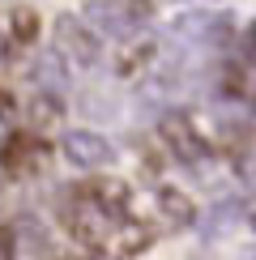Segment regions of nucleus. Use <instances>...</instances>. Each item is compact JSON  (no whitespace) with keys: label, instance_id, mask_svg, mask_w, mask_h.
<instances>
[{"label":"nucleus","instance_id":"1","mask_svg":"<svg viewBox=\"0 0 256 260\" xmlns=\"http://www.w3.org/2000/svg\"><path fill=\"white\" fill-rule=\"evenodd\" d=\"M158 141H163V154L171 162H179L184 171L192 175H213V158H218V149H213V141L197 128L188 111H179V107H167L163 115H158Z\"/></svg>","mask_w":256,"mask_h":260},{"label":"nucleus","instance_id":"2","mask_svg":"<svg viewBox=\"0 0 256 260\" xmlns=\"http://www.w3.org/2000/svg\"><path fill=\"white\" fill-rule=\"evenodd\" d=\"M81 17L99 30L103 39L133 43L154 26V0H85Z\"/></svg>","mask_w":256,"mask_h":260},{"label":"nucleus","instance_id":"3","mask_svg":"<svg viewBox=\"0 0 256 260\" xmlns=\"http://www.w3.org/2000/svg\"><path fill=\"white\" fill-rule=\"evenodd\" d=\"M60 226L69 231V239H73V243L90 247V252L107 247V243H111V235L120 231V226L107 218L99 205H90V201H85L77 188H69V192L60 197Z\"/></svg>","mask_w":256,"mask_h":260},{"label":"nucleus","instance_id":"4","mask_svg":"<svg viewBox=\"0 0 256 260\" xmlns=\"http://www.w3.org/2000/svg\"><path fill=\"white\" fill-rule=\"evenodd\" d=\"M51 167V145L39 133H9L0 145V171L9 179H39Z\"/></svg>","mask_w":256,"mask_h":260},{"label":"nucleus","instance_id":"5","mask_svg":"<svg viewBox=\"0 0 256 260\" xmlns=\"http://www.w3.org/2000/svg\"><path fill=\"white\" fill-rule=\"evenodd\" d=\"M51 35H56V47L64 51V60L77 64V69H94L103 60V35L81 13H60Z\"/></svg>","mask_w":256,"mask_h":260},{"label":"nucleus","instance_id":"6","mask_svg":"<svg viewBox=\"0 0 256 260\" xmlns=\"http://www.w3.org/2000/svg\"><path fill=\"white\" fill-rule=\"evenodd\" d=\"M60 154L81 171H99V167H111L120 158V149L111 145V137H103L99 128H64L60 137Z\"/></svg>","mask_w":256,"mask_h":260},{"label":"nucleus","instance_id":"7","mask_svg":"<svg viewBox=\"0 0 256 260\" xmlns=\"http://www.w3.org/2000/svg\"><path fill=\"white\" fill-rule=\"evenodd\" d=\"M73 188H77L90 205H99L115 226L133 222V188H128L124 179H115V175H90V179H77Z\"/></svg>","mask_w":256,"mask_h":260},{"label":"nucleus","instance_id":"8","mask_svg":"<svg viewBox=\"0 0 256 260\" xmlns=\"http://www.w3.org/2000/svg\"><path fill=\"white\" fill-rule=\"evenodd\" d=\"M154 205H158V218H163L167 231H188V226L201 222V209L188 192H179L175 183H158L154 188Z\"/></svg>","mask_w":256,"mask_h":260},{"label":"nucleus","instance_id":"9","mask_svg":"<svg viewBox=\"0 0 256 260\" xmlns=\"http://www.w3.org/2000/svg\"><path fill=\"white\" fill-rule=\"evenodd\" d=\"M30 81H35V90H47V94H69V60H64V51L60 47H43L35 60H30Z\"/></svg>","mask_w":256,"mask_h":260},{"label":"nucleus","instance_id":"10","mask_svg":"<svg viewBox=\"0 0 256 260\" xmlns=\"http://www.w3.org/2000/svg\"><path fill=\"white\" fill-rule=\"evenodd\" d=\"M158 51L163 47H158L154 39H145V35L133 39V43H124V51L115 56V77H145V69L158 60Z\"/></svg>","mask_w":256,"mask_h":260},{"label":"nucleus","instance_id":"11","mask_svg":"<svg viewBox=\"0 0 256 260\" xmlns=\"http://www.w3.org/2000/svg\"><path fill=\"white\" fill-rule=\"evenodd\" d=\"M60 111H64V99L60 94H47V90H30V103H26V115H30V128H51L60 124Z\"/></svg>","mask_w":256,"mask_h":260},{"label":"nucleus","instance_id":"12","mask_svg":"<svg viewBox=\"0 0 256 260\" xmlns=\"http://www.w3.org/2000/svg\"><path fill=\"white\" fill-rule=\"evenodd\" d=\"M149 243H154V231H149L145 222H137V218H133V222H124L120 231L111 235V247H115V256H141Z\"/></svg>","mask_w":256,"mask_h":260},{"label":"nucleus","instance_id":"13","mask_svg":"<svg viewBox=\"0 0 256 260\" xmlns=\"http://www.w3.org/2000/svg\"><path fill=\"white\" fill-rule=\"evenodd\" d=\"M239 213H243V205L239 201H218L213 205L209 213H201V235H205V239H218V235H227L235 222H239Z\"/></svg>","mask_w":256,"mask_h":260},{"label":"nucleus","instance_id":"14","mask_svg":"<svg viewBox=\"0 0 256 260\" xmlns=\"http://www.w3.org/2000/svg\"><path fill=\"white\" fill-rule=\"evenodd\" d=\"M35 39H39V17H35V9L17 5L13 13H9V43H13V47H30Z\"/></svg>","mask_w":256,"mask_h":260},{"label":"nucleus","instance_id":"15","mask_svg":"<svg viewBox=\"0 0 256 260\" xmlns=\"http://www.w3.org/2000/svg\"><path fill=\"white\" fill-rule=\"evenodd\" d=\"M81 115H103V120H111L115 111H120V103H115V94H107V90H81Z\"/></svg>","mask_w":256,"mask_h":260},{"label":"nucleus","instance_id":"16","mask_svg":"<svg viewBox=\"0 0 256 260\" xmlns=\"http://www.w3.org/2000/svg\"><path fill=\"white\" fill-rule=\"evenodd\" d=\"M0 260H17V239H13V231H5V226H0Z\"/></svg>","mask_w":256,"mask_h":260},{"label":"nucleus","instance_id":"17","mask_svg":"<svg viewBox=\"0 0 256 260\" xmlns=\"http://www.w3.org/2000/svg\"><path fill=\"white\" fill-rule=\"evenodd\" d=\"M13 115H17V103H13V94L0 85V120H13Z\"/></svg>","mask_w":256,"mask_h":260},{"label":"nucleus","instance_id":"18","mask_svg":"<svg viewBox=\"0 0 256 260\" xmlns=\"http://www.w3.org/2000/svg\"><path fill=\"white\" fill-rule=\"evenodd\" d=\"M243 47H248V56L256 60V21H252V26H248V35H243Z\"/></svg>","mask_w":256,"mask_h":260},{"label":"nucleus","instance_id":"19","mask_svg":"<svg viewBox=\"0 0 256 260\" xmlns=\"http://www.w3.org/2000/svg\"><path fill=\"white\" fill-rule=\"evenodd\" d=\"M5 137H9V133H5V120H0V145H5Z\"/></svg>","mask_w":256,"mask_h":260},{"label":"nucleus","instance_id":"20","mask_svg":"<svg viewBox=\"0 0 256 260\" xmlns=\"http://www.w3.org/2000/svg\"><path fill=\"white\" fill-rule=\"evenodd\" d=\"M51 260H81V256H51Z\"/></svg>","mask_w":256,"mask_h":260},{"label":"nucleus","instance_id":"21","mask_svg":"<svg viewBox=\"0 0 256 260\" xmlns=\"http://www.w3.org/2000/svg\"><path fill=\"white\" fill-rule=\"evenodd\" d=\"M252 231H256V213H252Z\"/></svg>","mask_w":256,"mask_h":260}]
</instances>
